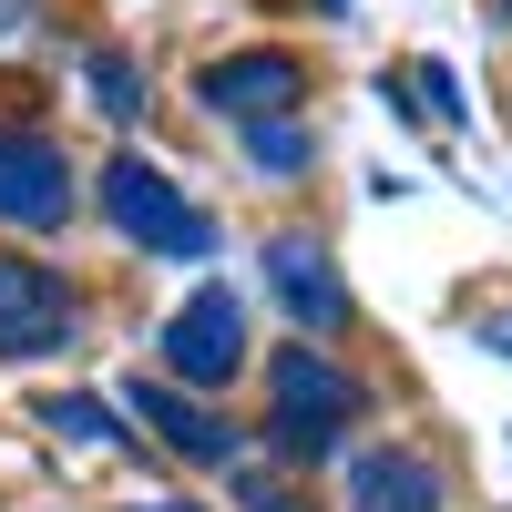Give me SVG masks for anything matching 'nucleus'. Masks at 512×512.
Segmentation results:
<instances>
[{"label":"nucleus","instance_id":"nucleus-1","mask_svg":"<svg viewBox=\"0 0 512 512\" xmlns=\"http://www.w3.org/2000/svg\"><path fill=\"white\" fill-rule=\"evenodd\" d=\"M369 410H379L369 379L349 359L308 349V338H287V349L267 359V441H277V461H328Z\"/></svg>","mask_w":512,"mask_h":512},{"label":"nucleus","instance_id":"nucleus-2","mask_svg":"<svg viewBox=\"0 0 512 512\" xmlns=\"http://www.w3.org/2000/svg\"><path fill=\"white\" fill-rule=\"evenodd\" d=\"M93 205H103V226H113L123 246H144V256H205V246H216L205 205L164 175V164H144V154H103Z\"/></svg>","mask_w":512,"mask_h":512},{"label":"nucleus","instance_id":"nucleus-3","mask_svg":"<svg viewBox=\"0 0 512 512\" xmlns=\"http://www.w3.org/2000/svg\"><path fill=\"white\" fill-rule=\"evenodd\" d=\"M195 103L216 113V123H287L297 103H308V62L297 52H277V41H246V52H216L195 72Z\"/></svg>","mask_w":512,"mask_h":512},{"label":"nucleus","instance_id":"nucleus-4","mask_svg":"<svg viewBox=\"0 0 512 512\" xmlns=\"http://www.w3.org/2000/svg\"><path fill=\"white\" fill-rule=\"evenodd\" d=\"M164 369H175V390H226L246 369V297L226 277H205L175 318H164Z\"/></svg>","mask_w":512,"mask_h":512},{"label":"nucleus","instance_id":"nucleus-5","mask_svg":"<svg viewBox=\"0 0 512 512\" xmlns=\"http://www.w3.org/2000/svg\"><path fill=\"white\" fill-rule=\"evenodd\" d=\"M72 328H82L72 277L0 246V359H52V349H72Z\"/></svg>","mask_w":512,"mask_h":512},{"label":"nucleus","instance_id":"nucleus-6","mask_svg":"<svg viewBox=\"0 0 512 512\" xmlns=\"http://www.w3.org/2000/svg\"><path fill=\"white\" fill-rule=\"evenodd\" d=\"M0 216L31 236L72 226V154L62 134H31V123H0Z\"/></svg>","mask_w":512,"mask_h":512},{"label":"nucleus","instance_id":"nucleus-7","mask_svg":"<svg viewBox=\"0 0 512 512\" xmlns=\"http://www.w3.org/2000/svg\"><path fill=\"white\" fill-rule=\"evenodd\" d=\"M267 287H277V308L297 318V338H308V349L359 318V308H349V287H338V256H328L308 226H277V236H267Z\"/></svg>","mask_w":512,"mask_h":512},{"label":"nucleus","instance_id":"nucleus-8","mask_svg":"<svg viewBox=\"0 0 512 512\" xmlns=\"http://www.w3.org/2000/svg\"><path fill=\"white\" fill-rule=\"evenodd\" d=\"M123 400H134V420H144V431L175 451V461H195V472H236V461H246L236 420H226V410H205L195 390H175V379H134Z\"/></svg>","mask_w":512,"mask_h":512},{"label":"nucleus","instance_id":"nucleus-9","mask_svg":"<svg viewBox=\"0 0 512 512\" xmlns=\"http://www.w3.org/2000/svg\"><path fill=\"white\" fill-rule=\"evenodd\" d=\"M349 512H451V472L420 441H369L349 461Z\"/></svg>","mask_w":512,"mask_h":512},{"label":"nucleus","instance_id":"nucleus-10","mask_svg":"<svg viewBox=\"0 0 512 512\" xmlns=\"http://www.w3.org/2000/svg\"><path fill=\"white\" fill-rule=\"evenodd\" d=\"M246 175H267V185H297V175H318V134H308V123H246Z\"/></svg>","mask_w":512,"mask_h":512},{"label":"nucleus","instance_id":"nucleus-11","mask_svg":"<svg viewBox=\"0 0 512 512\" xmlns=\"http://www.w3.org/2000/svg\"><path fill=\"white\" fill-rule=\"evenodd\" d=\"M82 93L103 103V123H144V62L134 52H113V41H93V52H82Z\"/></svg>","mask_w":512,"mask_h":512},{"label":"nucleus","instance_id":"nucleus-12","mask_svg":"<svg viewBox=\"0 0 512 512\" xmlns=\"http://www.w3.org/2000/svg\"><path fill=\"white\" fill-rule=\"evenodd\" d=\"M236 512H318V492L308 482H287V472H256V461H236Z\"/></svg>","mask_w":512,"mask_h":512},{"label":"nucleus","instance_id":"nucleus-13","mask_svg":"<svg viewBox=\"0 0 512 512\" xmlns=\"http://www.w3.org/2000/svg\"><path fill=\"white\" fill-rule=\"evenodd\" d=\"M41 420H52L62 441H123V420H113L93 390H52V400H41Z\"/></svg>","mask_w":512,"mask_h":512},{"label":"nucleus","instance_id":"nucleus-14","mask_svg":"<svg viewBox=\"0 0 512 512\" xmlns=\"http://www.w3.org/2000/svg\"><path fill=\"white\" fill-rule=\"evenodd\" d=\"M472 328H482V338H492V349H502V359H512V308H482V318H472Z\"/></svg>","mask_w":512,"mask_h":512},{"label":"nucleus","instance_id":"nucleus-15","mask_svg":"<svg viewBox=\"0 0 512 512\" xmlns=\"http://www.w3.org/2000/svg\"><path fill=\"white\" fill-rule=\"evenodd\" d=\"M134 512H185V502H134Z\"/></svg>","mask_w":512,"mask_h":512},{"label":"nucleus","instance_id":"nucleus-16","mask_svg":"<svg viewBox=\"0 0 512 512\" xmlns=\"http://www.w3.org/2000/svg\"><path fill=\"white\" fill-rule=\"evenodd\" d=\"M502 21H512V0H502Z\"/></svg>","mask_w":512,"mask_h":512}]
</instances>
